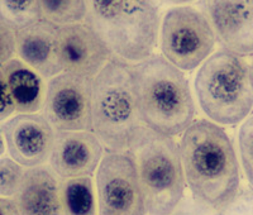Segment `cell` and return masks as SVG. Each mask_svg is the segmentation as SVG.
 I'll return each instance as SVG.
<instances>
[{
    "instance_id": "6da1fadb",
    "label": "cell",
    "mask_w": 253,
    "mask_h": 215,
    "mask_svg": "<svg viewBox=\"0 0 253 215\" xmlns=\"http://www.w3.org/2000/svg\"><path fill=\"white\" fill-rule=\"evenodd\" d=\"M178 147L186 186L194 200L215 212L238 194L241 165L223 127L195 119L180 135Z\"/></svg>"
},
{
    "instance_id": "7a4b0ae2",
    "label": "cell",
    "mask_w": 253,
    "mask_h": 215,
    "mask_svg": "<svg viewBox=\"0 0 253 215\" xmlns=\"http://www.w3.org/2000/svg\"><path fill=\"white\" fill-rule=\"evenodd\" d=\"M142 123L169 137H177L195 121L196 105L189 79L160 53L133 65Z\"/></svg>"
},
{
    "instance_id": "3957f363",
    "label": "cell",
    "mask_w": 253,
    "mask_h": 215,
    "mask_svg": "<svg viewBox=\"0 0 253 215\" xmlns=\"http://www.w3.org/2000/svg\"><path fill=\"white\" fill-rule=\"evenodd\" d=\"M155 0H85V23L114 58L139 62L155 53L161 24Z\"/></svg>"
},
{
    "instance_id": "277c9868",
    "label": "cell",
    "mask_w": 253,
    "mask_h": 215,
    "mask_svg": "<svg viewBox=\"0 0 253 215\" xmlns=\"http://www.w3.org/2000/svg\"><path fill=\"white\" fill-rule=\"evenodd\" d=\"M142 127L133 65L113 57L92 79L91 132L105 151L126 152Z\"/></svg>"
},
{
    "instance_id": "5b68a950",
    "label": "cell",
    "mask_w": 253,
    "mask_h": 215,
    "mask_svg": "<svg viewBox=\"0 0 253 215\" xmlns=\"http://www.w3.org/2000/svg\"><path fill=\"white\" fill-rule=\"evenodd\" d=\"M194 91L208 121L221 127L237 126L253 109L251 66L232 52L214 51L196 70Z\"/></svg>"
},
{
    "instance_id": "8992f818",
    "label": "cell",
    "mask_w": 253,
    "mask_h": 215,
    "mask_svg": "<svg viewBox=\"0 0 253 215\" xmlns=\"http://www.w3.org/2000/svg\"><path fill=\"white\" fill-rule=\"evenodd\" d=\"M126 152L134 161L148 215H165L185 199L184 169L173 137L142 127Z\"/></svg>"
},
{
    "instance_id": "52a82bcc",
    "label": "cell",
    "mask_w": 253,
    "mask_h": 215,
    "mask_svg": "<svg viewBox=\"0 0 253 215\" xmlns=\"http://www.w3.org/2000/svg\"><path fill=\"white\" fill-rule=\"evenodd\" d=\"M160 55L184 72L198 70L216 46L215 36L202 10L193 5L172 6L161 18Z\"/></svg>"
},
{
    "instance_id": "ba28073f",
    "label": "cell",
    "mask_w": 253,
    "mask_h": 215,
    "mask_svg": "<svg viewBox=\"0 0 253 215\" xmlns=\"http://www.w3.org/2000/svg\"><path fill=\"white\" fill-rule=\"evenodd\" d=\"M98 215H147L146 201L132 156L105 151L95 172Z\"/></svg>"
},
{
    "instance_id": "9c48e42d",
    "label": "cell",
    "mask_w": 253,
    "mask_h": 215,
    "mask_svg": "<svg viewBox=\"0 0 253 215\" xmlns=\"http://www.w3.org/2000/svg\"><path fill=\"white\" fill-rule=\"evenodd\" d=\"M92 79L61 72L46 86L42 115L55 130H91Z\"/></svg>"
},
{
    "instance_id": "30bf717a",
    "label": "cell",
    "mask_w": 253,
    "mask_h": 215,
    "mask_svg": "<svg viewBox=\"0 0 253 215\" xmlns=\"http://www.w3.org/2000/svg\"><path fill=\"white\" fill-rule=\"evenodd\" d=\"M220 49L253 56V0H200Z\"/></svg>"
},
{
    "instance_id": "8fae6325",
    "label": "cell",
    "mask_w": 253,
    "mask_h": 215,
    "mask_svg": "<svg viewBox=\"0 0 253 215\" xmlns=\"http://www.w3.org/2000/svg\"><path fill=\"white\" fill-rule=\"evenodd\" d=\"M9 157L24 169L44 166L48 162L56 130L42 113H17L0 124Z\"/></svg>"
},
{
    "instance_id": "7c38bea8",
    "label": "cell",
    "mask_w": 253,
    "mask_h": 215,
    "mask_svg": "<svg viewBox=\"0 0 253 215\" xmlns=\"http://www.w3.org/2000/svg\"><path fill=\"white\" fill-rule=\"evenodd\" d=\"M105 148L91 130H56L48 166L63 181L95 175Z\"/></svg>"
},
{
    "instance_id": "4fadbf2b",
    "label": "cell",
    "mask_w": 253,
    "mask_h": 215,
    "mask_svg": "<svg viewBox=\"0 0 253 215\" xmlns=\"http://www.w3.org/2000/svg\"><path fill=\"white\" fill-rule=\"evenodd\" d=\"M58 53L62 72L90 79L113 58L105 43L85 22L60 27Z\"/></svg>"
},
{
    "instance_id": "5bb4252c",
    "label": "cell",
    "mask_w": 253,
    "mask_h": 215,
    "mask_svg": "<svg viewBox=\"0 0 253 215\" xmlns=\"http://www.w3.org/2000/svg\"><path fill=\"white\" fill-rule=\"evenodd\" d=\"M14 200L20 215H70L65 182L46 165L26 169Z\"/></svg>"
},
{
    "instance_id": "9a60e30c",
    "label": "cell",
    "mask_w": 253,
    "mask_h": 215,
    "mask_svg": "<svg viewBox=\"0 0 253 215\" xmlns=\"http://www.w3.org/2000/svg\"><path fill=\"white\" fill-rule=\"evenodd\" d=\"M60 27L44 19L15 31L17 57L37 71L43 79L55 78L62 72L58 53Z\"/></svg>"
},
{
    "instance_id": "2e32d148",
    "label": "cell",
    "mask_w": 253,
    "mask_h": 215,
    "mask_svg": "<svg viewBox=\"0 0 253 215\" xmlns=\"http://www.w3.org/2000/svg\"><path fill=\"white\" fill-rule=\"evenodd\" d=\"M1 70L14 101L15 112L19 114L40 113L46 96L44 79L18 57L5 63Z\"/></svg>"
},
{
    "instance_id": "e0dca14e",
    "label": "cell",
    "mask_w": 253,
    "mask_h": 215,
    "mask_svg": "<svg viewBox=\"0 0 253 215\" xmlns=\"http://www.w3.org/2000/svg\"><path fill=\"white\" fill-rule=\"evenodd\" d=\"M41 19L38 0H0V22L14 31L26 28Z\"/></svg>"
},
{
    "instance_id": "ac0fdd59",
    "label": "cell",
    "mask_w": 253,
    "mask_h": 215,
    "mask_svg": "<svg viewBox=\"0 0 253 215\" xmlns=\"http://www.w3.org/2000/svg\"><path fill=\"white\" fill-rule=\"evenodd\" d=\"M41 17L56 26L85 20V0H38Z\"/></svg>"
},
{
    "instance_id": "d6986e66",
    "label": "cell",
    "mask_w": 253,
    "mask_h": 215,
    "mask_svg": "<svg viewBox=\"0 0 253 215\" xmlns=\"http://www.w3.org/2000/svg\"><path fill=\"white\" fill-rule=\"evenodd\" d=\"M63 182L70 215H94V195L90 177Z\"/></svg>"
},
{
    "instance_id": "ffe728a7",
    "label": "cell",
    "mask_w": 253,
    "mask_h": 215,
    "mask_svg": "<svg viewBox=\"0 0 253 215\" xmlns=\"http://www.w3.org/2000/svg\"><path fill=\"white\" fill-rule=\"evenodd\" d=\"M24 172L26 169L12 157H0V198H15L23 181Z\"/></svg>"
},
{
    "instance_id": "44dd1931",
    "label": "cell",
    "mask_w": 253,
    "mask_h": 215,
    "mask_svg": "<svg viewBox=\"0 0 253 215\" xmlns=\"http://www.w3.org/2000/svg\"><path fill=\"white\" fill-rule=\"evenodd\" d=\"M239 162L253 189V115L242 122L238 130Z\"/></svg>"
},
{
    "instance_id": "7402d4cb",
    "label": "cell",
    "mask_w": 253,
    "mask_h": 215,
    "mask_svg": "<svg viewBox=\"0 0 253 215\" xmlns=\"http://www.w3.org/2000/svg\"><path fill=\"white\" fill-rule=\"evenodd\" d=\"M213 215H253V189L239 190L233 199L215 210Z\"/></svg>"
},
{
    "instance_id": "603a6c76",
    "label": "cell",
    "mask_w": 253,
    "mask_h": 215,
    "mask_svg": "<svg viewBox=\"0 0 253 215\" xmlns=\"http://www.w3.org/2000/svg\"><path fill=\"white\" fill-rule=\"evenodd\" d=\"M15 57H17L15 31L3 22H0V69Z\"/></svg>"
},
{
    "instance_id": "cb8c5ba5",
    "label": "cell",
    "mask_w": 253,
    "mask_h": 215,
    "mask_svg": "<svg viewBox=\"0 0 253 215\" xmlns=\"http://www.w3.org/2000/svg\"><path fill=\"white\" fill-rule=\"evenodd\" d=\"M17 114L12 94L9 91L8 83L3 70L0 69V124Z\"/></svg>"
},
{
    "instance_id": "d4e9b609",
    "label": "cell",
    "mask_w": 253,
    "mask_h": 215,
    "mask_svg": "<svg viewBox=\"0 0 253 215\" xmlns=\"http://www.w3.org/2000/svg\"><path fill=\"white\" fill-rule=\"evenodd\" d=\"M165 215H210V209L193 198H185L175 210Z\"/></svg>"
},
{
    "instance_id": "484cf974",
    "label": "cell",
    "mask_w": 253,
    "mask_h": 215,
    "mask_svg": "<svg viewBox=\"0 0 253 215\" xmlns=\"http://www.w3.org/2000/svg\"><path fill=\"white\" fill-rule=\"evenodd\" d=\"M0 215H20L14 199L0 198Z\"/></svg>"
},
{
    "instance_id": "4316f807",
    "label": "cell",
    "mask_w": 253,
    "mask_h": 215,
    "mask_svg": "<svg viewBox=\"0 0 253 215\" xmlns=\"http://www.w3.org/2000/svg\"><path fill=\"white\" fill-rule=\"evenodd\" d=\"M158 6H182V5H191L198 0H155Z\"/></svg>"
},
{
    "instance_id": "83f0119b",
    "label": "cell",
    "mask_w": 253,
    "mask_h": 215,
    "mask_svg": "<svg viewBox=\"0 0 253 215\" xmlns=\"http://www.w3.org/2000/svg\"><path fill=\"white\" fill-rule=\"evenodd\" d=\"M6 151V144H5V138H4L3 130L0 128V157H3L5 155Z\"/></svg>"
},
{
    "instance_id": "f1b7e54d",
    "label": "cell",
    "mask_w": 253,
    "mask_h": 215,
    "mask_svg": "<svg viewBox=\"0 0 253 215\" xmlns=\"http://www.w3.org/2000/svg\"><path fill=\"white\" fill-rule=\"evenodd\" d=\"M251 75H252V80H253V56H252V62H251Z\"/></svg>"
}]
</instances>
